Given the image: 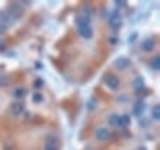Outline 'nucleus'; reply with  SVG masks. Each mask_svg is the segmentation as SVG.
Instances as JSON below:
<instances>
[{
	"label": "nucleus",
	"mask_w": 160,
	"mask_h": 150,
	"mask_svg": "<svg viewBox=\"0 0 160 150\" xmlns=\"http://www.w3.org/2000/svg\"><path fill=\"white\" fill-rule=\"evenodd\" d=\"M78 28H80V34H82V36H90V30H92V26H90V22H88V16H82L80 18V22H78Z\"/></svg>",
	"instance_id": "1"
},
{
	"label": "nucleus",
	"mask_w": 160,
	"mask_h": 150,
	"mask_svg": "<svg viewBox=\"0 0 160 150\" xmlns=\"http://www.w3.org/2000/svg\"><path fill=\"white\" fill-rule=\"evenodd\" d=\"M110 136V132H108V128H100L98 132H96V138H100V140H106Z\"/></svg>",
	"instance_id": "2"
}]
</instances>
